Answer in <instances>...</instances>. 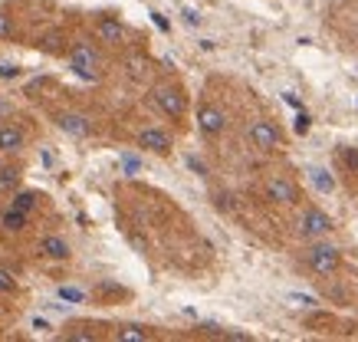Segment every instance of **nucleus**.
Instances as JSON below:
<instances>
[{
	"mask_svg": "<svg viewBox=\"0 0 358 342\" xmlns=\"http://www.w3.org/2000/svg\"><path fill=\"white\" fill-rule=\"evenodd\" d=\"M69 66H73L76 76L96 79L99 76V56L92 53V46H76V50L69 53Z\"/></svg>",
	"mask_w": 358,
	"mask_h": 342,
	"instance_id": "6",
	"label": "nucleus"
},
{
	"mask_svg": "<svg viewBox=\"0 0 358 342\" xmlns=\"http://www.w3.org/2000/svg\"><path fill=\"white\" fill-rule=\"evenodd\" d=\"M40 254H43L46 260H69V243H66L63 237L50 234V237L40 241Z\"/></svg>",
	"mask_w": 358,
	"mask_h": 342,
	"instance_id": "11",
	"label": "nucleus"
},
{
	"mask_svg": "<svg viewBox=\"0 0 358 342\" xmlns=\"http://www.w3.org/2000/svg\"><path fill=\"white\" fill-rule=\"evenodd\" d=\"M247 138L253 148H260V152H276V148H282V142H286V135H282V129L276 125V122L270 119H257L253 125L247 129Z\"/></svg>",
	"mask_w": 358,
	"mask_h": 342,
	"instance_id": "2",
	"label": "nucleus"
},
{
	"mask_svg": "<svg viewBox=\"0 0 358 342\" xmlns=\"http://www.w3.org/2000/svg\"><path fill=\"white\" fill-rule=\"evenodd\" d=\"M138 145L152 155H171V135L164 132V129H141Z\"/></svg>",
	"mask_w": 358,
	"mask_h": 342,
	"instance_id": "8",
	"label": "nucleus"
},
{
	"mask_svg": "<svg viewBox=\"0 0 358 342\" xmlns=\"http://www.w3.org/2000/svg\"><path fill=\"white\" fill-rule=\"evenodd\" d=\"M338 264H342V250H338L336 243H313V247L306 250V266L319 276L336 273Z\"/></svg>",
	"mask_w": 358,
	"mask_h": 342,
	"instance_id": "1",
	"label": "nucleus"
},
{
	"mask_svg": "<svg viewBox=\"0 0 358 342\" xmlns=\"http://www.w3.org/2000/svg\"><path fill=\"white\" fill-rule=\"evenodd\" d=\"M0 293H17V280H13V273L10 270H0Z\"/></svg>",
	"mask_w": 358,
	"mask_h": 342,
	"instance_id": "18",
	"label": "nucleus"
},
{
	"mask_svg": "<svg viewBox=\"0 0 358 342\" xmlns=\"http://www.w3.org/2000/svg\"><path fill=\"white\" fill-rule=\"evenodd\" d=\"M17 73H20V66H17V63H0V76H17Z\"/></svg>",
	"mask_w": 358,
	"mask_h": 342,
	"instance_id": "22",
	"label": "nucleus"
},
{
	"mask_svg": "<svg viewBox=\"0 0 358 342\" xmlns=\"http://www.w3.org/2000/svg\"><path fill=\"white\" fill-rule=\"evenodd\" d=\"M342 162H345L352 171H358V148H352V145H345L342 148Z\"/></svg>",
	"mask_w": 358,
	"mask_h": 342,
	"instance_id": "20",
	"label": "nucleus"
},
{
	"mask_svg": "<svg viewBox=\"0 0 358 342\" xmlns=\"http://www.w3.org/2000/svg\"><path fill=\"white\" fill-rule=\"evenodd\" d=\"M33 329H40V332H50V329H53V326H50V322H46V320H40V316H36V320H33Z\"/></svg>",
	"mask_w": 358,
	"mask_h": 342,
	"instance_id": "25",
	"label": "nucleus"
},
{
	"mask_svg": "<svg viewBox=\"0 0 358 342\" xmlns=\"http://www.w3.org/2000/svg\"><path fill=\"white\" fill-rule=\"evenodd\" d=\"M197 129H201L207 138H217V135L227 129V115H224V109L210 106V102L197 106Z\"/></svg>",
	"mask_w": 358,
	"mask_h": 342,
	"instance_id": "5",
	"label": "nucleus"
},
{
	"mask_svg": "<svg viewBox=\"0 0 358 342\" xmlns=\"http://www.w3.org/2000/svg\"><path fill=\"white\" fill-rule=\"evenodd\" d=\"M10 204H13V208H20V211H27V214H30V211L36 208V204H40V194H36V191H17Z\"/></svg>",
	"mask_w": 358,
	"mask_h": 342,
	"instance_id": "16",
	"label": "nucleus"
},
{
	"mask_svg": "<svg viewBox=\"0 0 358 342\" xmlns=\"http://www.w3.org/2000/svg\"><path fill=\"white\" fill-rule=\"evenodd\" d=\"M309 178H313V185H315V191H322V194H332L336 191V178L329 175L326 168H309Z\"/></svg>",
	"mask_w": 358,
	"mask_h": 342,
	"instance_id": "15",
	"label": "nucleus"
},
{
	"mask_svg": "<svg viewBox=\"0 0 358 342\" xmlns=\"http://www.w3.org/2000/svg\"><path fill=\"white\" fill-rule=\"evenodd\" d=\"M23 145H27V135H23V129H17V125H0V152H20Z\"/></svg>",
	"mask_w": 358,
	"mask_h": 342,
	"instance_id": "10",
	"label": "nucleus"
},
{
	"mask_svg": "<svg viewBox=\"0 0 358 342\" xmlns=\"http://www.w3.org/2000/svg\"><path fill=\"white\" fill-rule=\"evenodd\" d=\"M155 332L148 326H138V322H129V326H119L115 329V339L119 342H148Z\"/></svg>",
	"mask_w": 358,
	"mask_h": 342,
	"instance_id": "13",
	"label": "nucleus"
},
{
	"mask_svg": "<svg viewBox=\"0 0 358 342\" xmlns=\"http://www.w3.org/2000/svg\"><path fill=\"white\" fill-rule=\"evenodd\" d=\"M56 125H59L66 135H73V138H86V135L92 132L89 119L79 115V112H59V115H56Z\"/></svg>",
	"mask_w": 358,
	"mask_h": 342,
	"instance_id": "9",
	"label": "nucleus"
},
{
	"mask_svg": "<svg viewBox=\"0 0 358 342\" xmlns=\"http://www.w3.org/2000/svg\"><path fill=\"white\" fill-rule=\"evenodd\" d=\"M20 185V171L17 168H0V191H13Z\"/></svg>",
	"mask_w": 358,
	"mask_h": 342,
	"instance_id": "17",
	"label": "nucleus"
},
{
	"mask_svg": "<svg viewBox=\"0 0 358 342\" xmlns=\"http://www.w3.org/2000/svg\"><path fill=\"white\" fill-rule=\"evenodd\" d=\"M0 224H3V227H7V231H13V234H20L23 227H27V224H30V214H27V211H20V208H7L3 211V214H0Z\"/></svg>",
	"mask_w": 358,
	"mask_h": 342,
	"instance_id": "14",
	"label": "nucleus"
},
{
	"mask_svg": "<svg viewBox=\"0 0 358 342\" xmlns=\"http://www.w3.org/2000/svg\"><path fill=\"white\" fill-rule=\"evenodd\" d=\"M13 34V23H10V17L7 13H0V40H7V36Z\"/></svg>",
	"mask_w": 358,
	"mask_h": 342,
	"instance_id": "21",
	"label": "nucleus"
},
{
	"mask_svg": "<svg viewBox=\"0 0 358 342\" xmlns=\"http://www.w3.org/2000/svg\"><path fill=\"white\" fill-rule=\"evenodd\" d=\"M125 171L135 175V171H138V158H125Z\"/></svg>",
	"mask_w": 358,
	"mask_h": 342,
	"instance_id": "26",
	"label": "nucleus"
},
{
	"mask_svg": "<svg viewBox=\"0 0 358 342\" xmlns=\"http://www.w3.org/2000/svg\"><path fill=\"white\" fill-rule=\"evenodd\" d=\"M96 34L106 40V43H119L122 36H125V27H122L115 17H102V20L96 23Z\"/></svg>",
	"mask_w": 358,
	"mask_h": 342,
	"instance_id": "12",
	"label": "nucleus"
},
{
	"mask_svg": "<svg viewBox=\"0 0 358 342\" xmlns=\"http://www.w3.org/2000/svg\"><path fill=\"white\" fill-rule=\"evenodd\" d=\"M306 129H309V115L299 112V115H296V132H306Z\"/></svg>",
	"mask_w": 358,
	"mask_h": 342,
	"instance_id": "23",
	"label": "nucleus"
},
{
	"mask_svg": "<svg viewBox=\"0 0 358 342\" xmlns=\"http://www.w3.org/2000/svg\"><path fill=\"white\" fill-rule=\"evenodd\" d=\"M152 96H155V106H158V109H162L168 119H185L187 99H185V92H181V89H174V86H158Z\"/></svg>",
	"mask_w": 358,
	"mask_h": 342,
	"instance_id": "3",
	"label": "nucleus"
},
{
	"mask_svg": "<svg viewBox=\"0 0 358 342\" xmlns=\"http://www.w3.org/2000/svg\"><path fill=\"white\" fill-rule=\"evenodd\" d=\"M187 165H191V168H194V171H197V175H207V171H204V165H201V162H197V158H187Z\"/></svg>",
	"mask_w": 358,
	"mask_h": 342,
	"instance_id": "27",
	"label": "nucleus"
},
{
	"mask_svg": "<svg viewBox=\"0 0 358 342\" xmlns=\"http://www.w3.org/2000/svg\"><path fill=\"white\" fill-rule=\"evenodd\" d=\"M181 13H185V20L191 23V27H194V23H201V17H197V10H191V7H185V10H181Z\"/></svg>",
	"mask_w": 358,
	"mask_h": 342,
	"instance_id": "24",
	"label": "nucleus"
},
{
	"mask_svg": "<svg viewBox=\"0 0 358 342\" xmlns=\"http://www.w3.org/2000/svg\"><path fill=\"white\" fill-rule=\"evenodd\" d=\"M263 194H266V201H273V204H296V201H299V188H296L289 178H270Z\"/></svg>",
	"mask_w": 358,
	"mask_h": 342,
	"instance_id": "7",
	"label": "nucleus"
},
{
	"mask_svg": "<svg viewBox=\"0 0 358 342\" xmlns=\"http://www.w3.org/2000/svg\"><path fill=\"white\" fill-rule=\"evenodd\" d=\"M56 293H59V299H69V303H83V299H86V293L76 287H59Z\"/></svg>",
	"mask_w": 358,
	"mask_h": 342,
	"instance_id": "19",
	"label": "nucleus"
},
{
	"mask_svg": "<svg viewBox=\"0 0 358 342\" xmlns=\"http://www.w3.org/2000/svg\"><path fill=\"white\" fill-rule=\"evenodd\" d=\"M152 20H155V23H158V27H162V30H168V20H164V17H162V13H158V10H155V13H152Z\"/></svg>",
	"mask_w": 358,
	"mask_h": 342,
	"instance_id": "28",
	"label": "nucleus"
},
{
	"mask_svg": "<svg viewBox=\"0 0 358 342\" xmlns=\"http://www.w3.org/2000/svg\"><path fill=\"white\" fill-rule=\"evenodd\" d=\"M329 231H332V218H329L326 211H319V208L303 211V218H299V237L315 241V237H326Z\"/></svg>",
	"mask_w": 358,
	"mask_h": 342,
	"instance_id": "4",
	"label": "nucleus"
}]
</instances>
